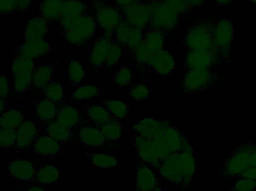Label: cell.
<instances>
[{"instance_id": "obj_1", "label": "cell", "mask_w": 256, "mask_h": 191, "mask_svg": "<svg viewBox=\"0 0 256 191\" xmlns=\"http://www.w3.org/2000/svg\"><path fill=\"white\" fill-rule=\"evenodd\" d=\"M222 79V76L212 69L184 70L178 91L182 95L200 94L213 89Z\"/></svg>"}, {"instance_id": "obj_2", "label": "cell", "mask_w": 256, "mask_h": 191, "mask_svg": "<svg viewBox=\"0 0 256 191\" xmlns=\"http://www.w3.org/2000/svg\"><path fill=\"white\" fill-rule=\"evenodd\" d=\"M214 18L202 19L190 25L183 39L186 51L208 52L214 50L213 31Z\"/></svg>"}, {"instance_id": "obj_3", "label": "cell", "mask_w": 256, "mask_h": 191, "mask_svg": "<svg viewBox=\"0 0 256 191\" xmlns=\"http://www.w3.org/2000/svg\"><path fill=\"white\" fill-rule=\"evenodd\" d=\"M256 144L250 141L239 144L228 157L224 159L222 166L220 168V175L222 181L236 179L244 171L249 168L251 156L255 150Z\"/></svg>"}, {"instance_id": "obj_4", "label": "cell", "mask_w": 256, "mask_h": 191, "mask_svg": "<svg viewBox=\"0 0 256 191\" xmlns=\"http://www.w3.org/2000/svg\"><path fill=\"white\" fill-rule=\"evenodd\" d=\"M234 23L228 18L215 19L214 25V48L219 60V67L228 64L233 55Z\"/></svg>"}, {"instance_id": "obj_5", "label": "cell", "mask_w": 256, "mask_h": 191, "mask_svg": "<svg viewBox=\"0 0 256 191\" xmlns=\"http://www.w3.org/2000/svg\"><path fill=\"white\" fill-rule=\"evenodd\" d=\"M148 1L150 10L149 28L160 30L170 38L178 29L182 17L164 0Z\"/></svg>"}, {"instance_id": "obj_6", "label": "cell", "mask_w": 256, "mask_h": 191, "mask_svg": "<svg viewBox=\"0 0 256 191\" xmlns=\"http://www.w3.org/2000/svg\"><path fill=\"white\" fill-rule=\"evenodd\" d=\"M98 26L92 10L82 15L70 29L60 33L58 35L70 46L84 48L96 37Z\"/></svg>"}, {"instance_id": "obj_7", "label": "cell", "mask_w": 256, "mask_h": 191, "mask_svg": "<svg viewBox=\"0 0 256 191\" xmlns=\"http://www.w3.org/2000/svg\"><path fill=\"white\" fill-rule=\"evenodd\" d=\"M91 5L92 13L97 22L98 30L104 35L112 38L116 28L123 18L122 10L114 1H92Z\"/></svg>"}, {"instance_id": "obj_8", "label": "cell", "mask_w": 256, "mask_h": 191, "mask_svg": "<svg viewBox=\"0 0 256 191\" xmlns=\"http://www.w3.org/2000/svg\"><path fill=\"white\" fill-rule=\"evenodd\" d=\"M73 132L75 147H87L111 153L117 150V146L110 144L99 128L90 123L74 129Z\"/></svg>"}, {"instance_id": "obj_9", "label": "cell", "mask_w": 256, "mask_h": 191, "mask_svg": "<svg viewBox=\"0 0 256 191\" xmlns=\"http://www.w3.org/2000/svg\"><path fill=\"white\" fill-rule=\"evenodd\" d=\"M154 141L162 159L172 153H180L189 140L177 126L170 122L164 126L161 136Z\"/></svg>"}, {"instance_id": "obj_10", "label": "cell", "mask_w": 256, "mask_h": 191, "mask_svg": "<svg viewBox=\"0 0 256 191\" xmlns=\"http://www.w3.org/2000/svg\"><path fill=\"white\" fill-rule=\"evenodd\" d=\"M58 45L49 43L46 40L24 41L13 48V58L22 57L30 59H42L49 56Z\"/></svg>"}, {"instance_id": "obj_11", "label": "cell", "mask_w": 256, "mask_h": 191, "mask_svg": "<svg viewBox=\"0 0 256 191\" xmlns=\"http://www.w3.org/2000/svg\"><path fill=\"white\" fill-rule=\"evenodd\" d=\"M38 135L37 122L34 116L24 121L16 129V145L10 155H20L31 151L34 139Z\"/></svg>"}, {"instance_id": "obj_12", "label": "cell", "mask_w": 256, "mask_h": 191, "mask_svg": "<svg viewBox=\"0 0 256 191\" xmlns=\"http://www.w3.org/2000/svg\"><path fill=\"white\" fill-rule=\"evenodd\" d=\"M123 19L131 25L143 31L150 26V10L148 1H136L128 8L122 10Z\"/></svg>"}, {"instance_id": "obj_13", "label": "cell", "mask_w": 256, "mask_h": 191, "mask_svg": "<svg viewBox=\"0 0 256 191\" xmlns=\"http://www.w3.org/2000/svg\"><path fill=\"white\" fill-rule=\"evenodd\" d=\"M132 148L135 151L138 162H143L158 169L162 159L158 153L154 141L146 139L136 134H134Z\"/></svg>"}, {"instance_id": "obj_14", "label": "cell", "mask_w": 256, "mask_h": 191, "mask_svg": "<svg viewBox=\"0 0 256 191\" xmlns=\"http://www.w3.org/2000/svg\"><path fill=\"white\" fill-rule=\"evenodd\" d=\"M158 173L162 180H166L174 186H184V173L180 165L179 153H172L161 160L158 168Z\"/></svg>"}, {"instance_id": "obj_15", "label": "cell", "mask_w": 256, "mask_h": 191, "mask_svg": "<svg viewBox=\"0 0 256 191\" xmlns=\"http://www.w3.org/2000/svg\"><path fill=\"white\" fill-rule=\"evenodd\" d=\"M112 40L114 39L112 37L104 34L94 39V44L90 52L88 76H94L99 70H103Z\"/></svg>"}, {"instance_id": "obj_16", "label": "cell", "mask_w": 256, "mask_h": 191, "mask_svg": "<svg viewBox=\"0 0 256 191\" xmlns=\"http://www.w3.org/2000/svg\"><path fill=\"white\" fill-rule=\"evenodd\" d=\"M68 150H70L50 136L38 134L33 143L31 152L36 156L52 160Z\"/></svg>"}, {"instance_id": "obj_17", "label": "cell", "mask_w": 256, "mask_h": 191, "mask_svg": "<svg viewBox=\"0 0 256 191\" xmlns=\"http://www.w3.org/2000/svg\"><path fill=\"white\" fill-rule=\"evenodd\" d=\"M69 175V171L62 169L54 164L45 163L38 168L30 184L48 188V186L58 184Z\"/></svg>"}, {"instance_id": "obj_18", "label": "cell", "mask_w": 256, "mask_h": 191, "mask_svg": "<svg viewBox=\"0 0 256 191\" xmlns=\"http://www.w3.org/2000/svg\"><path fill=\"white\" fill-rule=\"evenodd\" d=\"M36 122H37L38 134H44L48 136H50L51 138H54L63 145L66 146L69 150L75 148L74 132L72 129L62 124L56 120L48 122V123Z\"/></svg>"}, {"instance_id": "obj_19", "label": "cell", "mask_w": 256, "mask_h": 191, "mask_svg": "<svg viewBox=\"0 0 256 191\" xmlns=\"http://www.w3.org/2000/svg\"><path fill=\"white\" fill-rule=\"evenodd\" d=\"M162 180L156 168L138 162L134 180L136 191H148L155 188L162 187Z\"/></svg>"}, {"instance_id": "obj_20", "label": "cell", "mask_w": 256, "mask_h": 191, "mask_svg": "<svg viewBox=\"0 0 256 191\" xmlns=\"http://www.w3.org/2000/svg\"><path fill=\"white\" fill-rule=\"evenodd\" d=\"M8 170L9 175L18 181L31 183L39 167L33 159L18 158L4 163Z\"/></svg>"}, {"instance_id": "obj_21", "label": "cell", "mask_w": 256, "mask_h": 191, "mask_svg": "<svg viewBox=\"0 0 256 191\" xmlns=\"http://www.w3.org/2000/svg\"><path fill=\"white\" fill-rule=\"evenodd\" d=\"M170 122V119L146 117L134 124L132 129L134 134L154 141L161 136L164 126Z\"/></svg>"}, {"instance_id": "obj_22", "label": "cell", "mask_w": 256, "mask_h": 191, "mask_svg": "<svg viewBox=\"0 0 256 191\" xmlns=\"http://www.w3.org/2000/svg\"><path fill=\"white\" fill-rule=\"evenodd\" d=\"M219 67V60L215 50L208 52H190L186 51L183 61V70L212 69Z\"/></svg>"}, {"instance_id": "obj_23", "label": "cell", "mask_w": 256, "mask_h": 191, "mask_svg": "<svg viewBox=\"0 0 256 191\" xmlns=\"http://www.w3.org/2000/svg\"><path fill=\"white\" fill-rule=\"evenodd\" d=\"M180 165L184 173V186L182 191H186L195 180L197 170V161L195 148L190 141L185 144L179 153Z\"/></svg>"}, {"instance_id": "obj_24", "label": "cell", "mask_w": 256, "mask_h": 191, "mask_svg": "<svg viewBox=\"0 0 256 191\" xmlns=\"http://www.w3.org/2000/svg\"><path fill=\"white\" fill-rule=\"evenodd\" d=\"M176 68V57L171 51L164 49L153 54L148 70L160 76H168L174 71Z\"/></svg>"}, {"instance_id": "obj_25", "label": "cell", "mask_w": 256, "mask_h": 191, "mask_svg": "<svg viewBox=\"0 0 256 191\" xmlns=\"http://www.w3.org/2000/svg\"><path fill=\"white\" fill-rule=\"evenodd\" d=\"M60 69V61L39 64L34 70L32 81L31 91L33 93L40 92L52 82V77Z\"/></svg>"}, {"instance_id": "obj_26", "label": "cell", "mask_w": 256, "mask_h": 191, "mask_svg": "<svg viewBox=\"0 0 256 191\" xmlns=\"http://www.w3.org/2000/svg\"><path fill=\"white\" fill-rule=\"evenodd\" d=\"M33 116L32 110L28 108L15 109L12 107L0 115V129H16L24 121Z\"/></svg>"}, {"instance_id": "obj_27", "label": "cell", "mask_w": 256, "mask_h": 191, "mask_svg": "<svg viewBox=\"0 0 256 191\" xmlns=\"http://www.w3.org/2000/svg\"><path fill=\"white\" fill-rule=\"evenodd\" d=\"M56 120L72 130L87 123L80 108L67 104L60 107Z\"/></svg>"}, {"instance_id": "obj_28", "label": "cell", "mask_w": 256, "mask_h": 191, "mask_svg": "<svg viewBox=\"0 0 256 191\" xmlns=\"http://www.w3.org/2000/svg\"><path fill=\"white\" fill-rule=\"evenodd\" d=\"M60 107L46 98L40 96L34 102L32 111L36 121L48 123L56 119Z\"/></svg>"}, {"instance_id": "obj_29", "label": "cell", "mask_w": 256, "mask_h": 191, "mask_svg": "<svg viewBox=\"0 0 256 191\" xmlns=\"http://www.w3.org/2000/svg\"><path fill=\"white\" fill-rule=\"evenodd\" d=\"M50 31V24L42 16H36L27 22L24 31V41L46 40Z\"/></svg>"}, {"instance_id": "obj_30", "label": "cell", "mask_w": 256, "mask_h": 191, "mask_svg": "<svg viewBox=\"0 0 256 191\" xmlns=\"http://www.w3.org/2000/svg\"><path fill=\"white\" fill-rule=\"evenodd\" d=\"M81 108V111L84 113L86 123L93 125L99 129L112 118L108 109L102 105L86 104Z\"/></svg>"}, {"instance_id": "obj_31", "label": "cell", "mask_w": 256, "mask_h": 191, "mask_svg": "<svg viewBox=\"0 0 256 191\" xmlns=\"http://www.w3.org/2000/svg\"><path fill=\"white\" fill-rule=\"evenodd\" d=\"M86 156L90 160L92 166L100 169H110L116 167L121 166L124 164V161L122 158L117 157L114 153H106V152H91L86 150L85 152Z\"/></svg>"}, {"instance_id": "obj_32", "label": "cell", "mask_w": 256, "mask_h": 191, "mask_svg": "<svg viewBox=\"0 0 256 191\" xmlns=\"http://www.w3.org/2000/svg\"><path fill=\"white\" fill-rule=\"evenodd\" d=\"M64 1H44L39 3L38 12L40 16L48 23L60 24L62 16Z\"/></svg>"}, {"instance_id": "obj_33", "label": "cell", "mask_w": 256, "mask_h": 191, "mask_svg": "<svg viewBox=\"0 0 256 191\" xmlns=\"http://www.w3.org/2000/svg\"><path fill=\"white\" fill-rule=\"evenodd\" d=\"M66 80L62 79L52 81L40 91V96L46 98L61 107L66 104Z\"/></svg>"}, {"instance_id": "obj_34", "label": "cell", "mask_w": 256, "mask_h": 191, "mask_svg": "<svg viewBox=\"0 0 256 191\" xmlns=\"http://www.w3.org/2000/svg\"><path fill=\"white\" fill-rule=\"evenodd\" d=\"M126 129V125L121 120L114 117L100 128L106 141L110 144L116 146H117L118 141L122 138Z\"/></svg>"}, {"instance_id": "obj_35", "label": "cell", "mask_w": 256, "mask_h": 191, "mask_svg": "<svg viewBox=\"0 0 256 191\" xmlns=\"http://www.w3.org/2000/svg\"><path fill=\"white\" fill-rule=\"evenodd\" d=\"M105 94L106 91L102 87L92 83H84L74 88L70 99L72 100H91Z\"/></svg>"}, {"instance_id": "obj_36", "label": "cell", "mask_w": 256, "mask_h": 191, "mask_svg": "<svg viewBox=\"0 0 256 191\" xmlns=\"http://www.w3.org/2000/svg\"><path fill=\"white\" fill-rule=\"evenodd\" d=\"M102 105L109 111L112 117L117 120H126L129 117L130 108L124 101L112 98H102Z\"/></svg>"}, {"instance_id": "obj_37", "label": "cell", "mask_w": 256, "mask_h": 191, "mask_svg": "<svg viewBox=\"0 0 256 191\" xmlns=\"http://www.w3.org/2000/svg\"><path fill=\"white\" fill-rule=\"evenodd\" d=\"M39 63L30 58L16 57L10 63V77L16 76H33Z\"/></svg>"}, {"instance_id": "obj_38", "label": "cell", "mask_w": 256, "mask_h": 191, "mask_svg": "<svg viewBox=\"0 0 256 191\" xmlns=\"http://www.w3.org/2000/svg\"><path fill=\"white\" fill-rule=\"evenodd\" d=\"M168 39L162 31L155 28H148L144 31V43L153 53L166 49V43Z\"/></svg>"}, {"instance_id": "obj_39", "label": "cell", "mask_w": 256, "mask_h": 191, "mask_svg": "<svg viewBox=\"0 0 256 191\" xmlns=\"http://www.w3.org/2000/svg\"><path fill=\"white\" fill-rule=\"evenodd\" d=\"M153 54L143 41L136 49L128 53V55L135 64L136 69L138 71L144 72L148 68Z\"/></svg>"}, {"instance_id": "obj_40", "label": "cell", "mask_w": 256, "mask_h": 191, "mask_svg": "<svg viewBox=\"0 0 256 191\" xmlns=\"http://www.w3.org/2000/svg\"><path fill=\"white\" fill-rule=\"evenodd\" d=\"M126 54H128L126 48L116 42L115 40H112L103 70H110L116 66H120Z\"/></svg>"}, {"instance_id": "obj_41", "label": "cell", "mask_w": 256, "mask_h": 191, "mask_svg": "<svg viewBox=\"0 0 256 191\" xmlns=\"http://www.w3.org/2000/svg\"><path fill=\"white\" fill-rule=\"evenodd\" d=\"M85 67L78 61H72L69 63L68 69V77L70 83V86L74 88L82 84L85 83L86 76Z\"/></svg>"}, {"instance_id": "obj_42", "label": "cell", "mask_w": 256, "mask_h": 191, "mask_svg": "<svg viewBox=\"0 0 256 191\" xmlns=\"http://www.w3.org/2000/svg\"><path fill=\"white\" fill-rule=\"evenodd\" d=\"M92 10L91 1H64L62 15L80 16Z\"/></svg>"}, {"instance_id": "obj_43", "label": "cell", "mask_w": 256, "mask_h": 191, "mask_svg": "<svg viewBox=\"0 0 256 191\" xmlns=\"http://www.w3.org/2000/svg\"><path fill=\"white\" fill-rule=\"evenodd\" d=\"M16 129H0V153L10 155L16 145Z\"/></svg>"}, {"instance_id": "obj_44", "label": "cell", "mask_w": 256, "mask_h": 191, "mask_svg": "<svg viewBox=\"0 0 256 191\" xmlns=\"http://www.w3.org/2000/svg\"><path fill=\"white\" fill-rule=\"evenodd\" d=\"M134 69L127 65H120L112 76L114 83L122 88L128 89L132 86Z\"/></svg>"}, {"instance_id": "obj_45", "label": "cell", "mask_w": 256, "mask_h": 191, "mask_svg": "<svg viewBox=\"0 0 256 191\" xmlns=\"http://www.w3.org/2000/svg\"><path fill=\"white\" fill-rule=\"evenodd\" d=\"M152 93V88L146 82L141 81L132 84L128 91L129 97L138 102H143L148 99Z\"/></svg>"}, {"instance_id": "obj_46", "label": "cell", "mask_w": 256, "mask_h": 191, "mask_svg": "<svg viewBox=\"0 0 256 191\" xmlns=\"http://www.w3.org/2000/svg\"><path fill=\"white\" fill-rule=\"evenodd\" d=\"M131 28H132V26L128 23L126 19L122 18L120 23L117 25L116 28L112 39L116 42L126 48Z\"/></svg>"}, {"instance_id": "obj_47", "label": "cell", "mask_w": 256, "mask_h": 191, "mask_svg": "<svg viewBox=\"0 0 256 191\" xmlns=\"http://www.w3.org/2000/svg\"><path fill=\"white\" fill-rule=\"evenodd\" d=\"M143 41H144V31L132 26L129 38H128L127 46H126L128 53L136 49L141 43H143Z\"/></svg>"}, {"instance_id": "obj_48", "label": "cell", "mask_w": 256, "mask_h": 191, "mask_svg": "<svg viewBox=\"0 0 256 191\" xmlns=\"http://www.w3.org/2000/svg\"><path fill=\"white\" fill-rule=\"evenodd\" d=\"M228 191H256V180L240 178L236 180Z\"/></svg>"}, {"instance_id": "obj_49", "label": "cell", "mask_w": 256, "mask_h": 191, "mask_svg": "<svg viewBox=\"0 0 256 191\" xmlns=\"http://www.w3.org/2000/svg\"><path fill=\"white\" fill-rule=\"evenodd\" d=\"M18 12V0H0V17Z\"/></svg>"}, {"instance_id": "obj_50", "label": "cell", "mask_w": 256, "mask_h": 191, "mask_svg": "<svg viewBox=\"0 0 256 191\" xmlns=\"http://www.w3.org/2000/svg\"><path fill=\"white\" fill-rule=\"evenodd\" d=\"M10 94V79L3 72L0 73V100L8 101Z\"/></svg>"}, {"instance_id": "obj_51", "label": "cell", "mask_w": 256, "mask_h": 191, "mask_svg": "<svg viewBox=\"0 0 256 191\" xmlns=\"http://www.w3.org/2000/svg\"><path fill=\"white\" fill-rule=\"evenodd\" d=\"M240 178L254 179L256 180V167H249L244 171L240 175L236 177V180Z\"/></svg>"}, {"instance_id": "obj_52", "label": "cell", "mask_w": 256, "mask_h": 191, "mask_svg": "<svg viewBox=\"0 0 256 191\" xmlns=\"http://www.w3.org/2000/svg\"><path fill=\"white\" fill-rule=\"evenodd\" d=\"M21 191H52L48 188L40 187V186H34L30 183H24L20 185Z\"/></svg>"}, {"instance_id": "obj_53", "label": "cell", "mask_w": 256, "mask_h": 191, "mask_svg": "<svg viewBox=\"0 0 256 191\" xmlns=\"http://www.w3.org/2000/svg\"><path fill=\"white\" fill-rule=\"evenodd\" d=\"M36 2V1L30 0V1H24V0H18V12L21 13V12L26 11L28 7H31L33 3Z\"/></svg>"}, {"instance_id": "obj_54", "label": "cell", "mask_w": 256, "mask_h": 191, "mask_svg": "<svg viewBox=\"0 0 256 191\" xmlns=\"http://www.w3.org/2000/svg\"><path fill=\"white\" fill-rule=\"evenodd\" d=\"M12 107H13V105L10 103L8 101L0 100V115H1L4 111H6V110L12 108Z\"/></svg>"}, {"instance_id": "obj_55", "label": "cell", "mask_w": 256, "mask_h": 191, "mask_svg": "<svg viewBox=\"0 0 256 191\" xmlns=\"http://www.w3.org/2000/svg\"><path fill=\"white\" fill-rule=\"evenodd\" d=\"M214 3L218 7H228L233 2L230 0H227V1L226 0H218V1H214Z\"/></svg>"}, {"instance_id": "obj_56", "label": "cell", "mask_w": 256, "mask_h": 191, "mask_svg": "<svg viewBox=\"0 0 256 191\" xmlns=\"http://www.w3.org/2000/svg\"><path fill=\"white\" fill-rule=\"evenodd\" d=\"M250 167H256V147L255 150L252 152V156H251Z\"/></svg>"}, {"instance_id": "obj_57", "label": "cell", "mask_w": 256, "mask_h": 191, "mask_svg": "<svg viewBox=\"0 0 256 191\" xmlns=\"http://www.w3.org/2000/svg\"><path fill=\"white\" fill-rule=\"evenodd\" d=\"M148 191H164L162 190V187H158L155 188V189H152V190H150Z\"/></svg>"}, {"instance_id": "obj_58", "label": "cell", "mask_w": 256, "mask_h": 191, "mask_svg": "<svg viewBox=\"0 0 256 191\" xmlns=\"http://www.w3.org/2000/svg\"><path fill=\"white\" fill-rule=\"evenodd\" d=\"M250 4H255V5H256V0H255V1H250Z\"/></svg>"}, {"instance_id": "obj_59", "label": "cell", "mask_w": 256, "mask_h": 191, "mask_svg": "<svg viewBox=\"0 0 256 191\" xmlns=\"http://www.w3.org/2000/svg\"><path fill=\"white\" fill-rule=\"evenodd\" d=\"M1 68H2V58L0 56V73H1Z\"/></svg>"}]
</instances>
